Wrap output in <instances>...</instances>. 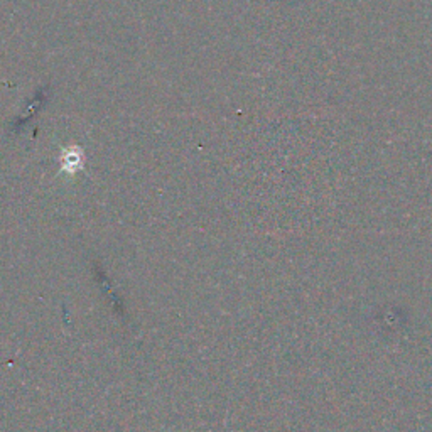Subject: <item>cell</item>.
Instances as JSON below:
<instances>
[]
</instances>
